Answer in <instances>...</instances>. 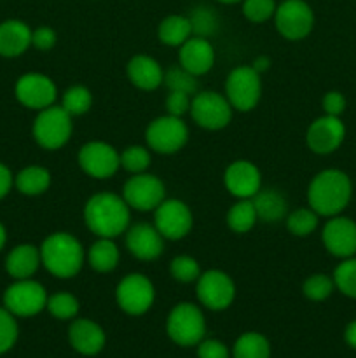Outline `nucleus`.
Listing matches in <instances>:
<instances>
[{
  "instance_id": "f257e3e1",
  "label": "nucleus",
  "mask_w": 356,
  "mask_h": 358,
  "mask_svg": "<svg viewBox=\"0 0 356 358\" xmlns=\"http://www.w3.org/2000/svg\"><path fill=\"white\" fill-rule=\"evenodd\" d=\"M131 213L124 198L114 192H98L84 206V222L98 238L121 236L128 231Z\"/></svg>"
},
{
  "instance_id": "f03ea898",
  "label": "nucleus",
  "mask_w": 356,
  "mask_h": 358,
  "mask_svg": "<svg viewBox=\"0 0 356 358\" xmlns=\"http://www.w3.org/2000/svg\"><path fill=\"white\" fill-rule=\"evenodd\" d=\"M353 185L341 170H323L311 180L307 189L309 206L321 217H335L348 206Z\"/></svg>"
},
{
  "instance_id": "7ed1b4c3",
  "label": "nucleus",
  "mask_w": 356,
  "mask_h": 358,
  "mask_svg": "<svg viewBox=\"0 0 356 358\" xmlns=\"http://www.w3.org/2000/svg\"><path fill=\"white\" fill-rule=\"evenodd\" d=\"M84 259V247L70 233L49 234L40 245L42 266L59 280H68L79 275Z\"/></svg>"
},
{
  "instance_id": "20e7f679",
  "label": "nucleus",
  "mask_w": 356,
  "mask_h": 358,
  "mask_svg": "<svg viewBox=\"0 0 356 358\" xmlns=\"http://www.w3.org/2000/svg\"><path fill=\"white\" fill-rule=\"evenodd\" d=\"M168 338L181 348L198 346L206 336V320L201 308L192 303H180L170 311L166 320Z\"/></svg>"
},
{
  "instance_id": "39448f33",
  "label": "nucleus",
  "mask_w": 356,
  "mask_h": 358,
  "mask_svg": "<svg viewBox=\"0 0 356 358\" xmlns=\"http://www.w3.org/2000/svg\"><path fill=\"white\" fill-rule=\"evenodd\" d=\"M72 129V115L61 105H51L44 110H38L31 133L42 149L58 150L68 142Z\"/></svg>"
},
{
  "instance_id": "423d86ee",
  "label": "nucleus",
  "mask_w": 356,
  "mask_h": 358,
  "mask_svg": "<svg viewBox=\"0 0 356 358\" xmlns=\"http://www.w3.org/2000/svg\"><path fill=\"white\" fill-rule=\"evenodd\" d=\"M115 301L117 306L129 317H142L156 301V289L154 283L142 273H129L115 289Z\"/></svg>"
},
{
  "instance_id": "0eeeda50",
  "label": "nucleus",
  "mask_w": 356,
  "mask_h": 358,
  "mask_svg": "<svg viewBox=\"0 0 356 358\" xmlns=\"http://www.w3.org/2000/svg\"><path fill=\"white\" fill-rule=\"evenodd\" d=\"M47 292L35 280H16L3 292V308L20 318H30L47 306Z\"/></svg>"
},
{
  "instance_id": "6e6552de",
  "label": "nucleus",
  "mask_w": 356,
  "mask_h": 358,
  "mask_svg": "<svg viewBox=\"0 0 356 358\" xmlns=\"http://www.w3.org/2000/svg\"><path fill=\"white\" fill-rule=\"evenodd\" d=\"M147 147L157 154H175L184 149L188 140V128L181 117L161 115L145 129Z\"/></svg>"
},
{
  "instance_id": "1a4fd4ad",
  "label": "nucleus",
  "mask_w": 356,
  "mask_h": 358,
  "mask_svg": "<svg viewBox=\"0 0 356 358\" xmlns=\"http://www.w3.org/2000/svg\"><path fill=\"white\" fill-rule=\"evenodd\" d=\"M262 96L260 73L251 66L241 65L227 76L225 98L232 108L239 112H250L258 105Z\"/></svg>"
},
{
  "instance_id": "9d476101",
  "label": "nucleus",
  "mask_w": 356,
  "mask_h": 358,
  "mask_svg": "<svg viewBox=\"0 0 356 358\" xmlns=\"http://www.w3.org/2000/svg\"><path fill=\"white\" fill-rule=\"evenodd\" d=\"M191 115L201 128L216 131L223 129L232 119V105L225 96L216 91H201L195 93L191 101Z\"/></svg>"
},
{
  "instance_id": "9b49d317",
  "label": "nucleus",
  "mask_w": 356,
  "mask_h": 358,
  "mask_svg": "<svg viewBox=\"0 0 356 358\" xmlns=\"http://www.w3.org/2000/svg\"><path fill=\"white\" fill-rule=\"evenodd\" d=\"M122 198L136 212H152L166 199V187L156 175L136 173L122 187Z\"/></svg>"
},
{
  "instance_id": "f8f14e48",
  "label": "nucleus",
  "mask_w": 356,
  "mask_h": 358,
  "mask_svg": "<svg viewBox=\"0 0 356 358\" xmlns=\"http://www.w3.org/2000/svg\"><path fill=\"white\" fill-rule=\"evenodd\" d=\"M199 303L212 311H223L236 299V285L227 273L209 269L201 273L195 285Z\"/></svg>"
},
{
  "instance_id": "ddd939ff",
  "label": "nucleus",
  "mask_w": 356,
  "mask_h": 358,
  "mask_svg": "<svg viewBox=\"0 0 356 358\" xmlns=\"http://www.w3.org/2000/svg\"><path fill=\"white\" fill-rule=\"evenodd\" d=\"M274 23L285 38L302 41L314 27L313 9L304 0H285L276 7Z\"/></svg>"
},
{
  "instance_id": "4468645a",
  "label": "nucleus",
  "mask_w": 356,
  "mask_h": 358,
  "mask_svg": "<svg viewBox=\"0 0 356 358\" xmlns=\"http://www.w3.org/2000/svg\"><path fill=\"white\" fill-rule=\"evenodd\" d=\"M192 224V212L180 199H164L154 210V226L164 240H181L191 233Z\"/></svg>"
},
{
  "instance_id": "2eb2a0df",
  "label": "nucleus",
  "mask_w": 356,
  "mask_h": 358,
  "mask_svg": "<svg viewBox=\"0 0 356 358\" xmlns=\"http://www.w3.org/2000/svg\"><path fill=\"white\" fill-rule=\"evenodd\" d=\"M79 166L93 178H110L121 168V154L107 142H87L79 150Z\"/></svg>"
},
{
  "instance_id": "dca6fc26",
  "label": "nucleus",
  "mask_w": 356,
  "mask_h": 358,
  "mask_svg": "<svg viewBox=\"0 0 356 358\" xmlns=\"http://www.w3.org/2000/svg\"><path fill=\"white\" fill-rule=\"evenodd\" d=\"M14 94L23 107L31 108V110H44V108L54 105L58 90L51 77L38 72H30L17 79Z\"/></svg>"
},
{
  "instance_id": "f3484780",
  "label": "nucleus",
  "mask_w": 356,
  "mask_h": 358,
  "mask_svg": "<svg viewBox=\"0 0 356 358\" xmlns=\"http://www.w3.org/2000/svg\"><path fill=\"white\" fill-rule=\"evenodd\" d=\"M346 138V126L341 117L327 115L318 117L316 121L311 122L307 129L306 142L307 147L314 154H332L341 147Z\"/></svg>"
},
{
  "instance_id": "a211bd4d",
  "label": "nucleus",
  "mask_w": 356,
  "mask_h": 358,
  "mask_svg": "<svg viewBox=\"0 0 356 358\" xmlns=\"http://www.w3.org/2000/svg\"><path fill=\"white\" fill-rule=\"evenodd\" d=\"M323 245L328 254L339 259H348L356 254V222L348 217H330L323 227Z\"/></svg>"
},
{
  "instance_id": "6ab92c4d",
  "label": "nucleus",
  "mask_w": 356,
  "mask_h": 358,
  "mask_svg": "<svg viewBox=\"0 0 356 358\" xmlns=\"http://www.w3.org/2000/svg\"><path fill=\"white\" fill-rule=\"evenodd\" d=\"M223 184L234 198L251 199L262 189L260 170L251 161H234L223 173Z\"/></svg>"
},
{
  "instance_id": "aec40b11",
  "label": "nucleus",
  "mask_w": 356,
  "mask_h": 358,
  "mask_svg": "<svg viewBox=\"0 0 356 358\" xmlns=\"http://www.w3.org/2000/svg\"><path fill=\"white\" fill-rule=\"evenodd\" d=\"M126 248L140 261H156L164 250V238L156 226L140 222L126 231Z\"/></svg>"
},
{
  "instance_id": "412c9836",
  "label": "nucleus",
  "mask_w": 356,
  "mask_h": 358,
  "mask_svg": "<svg viewBox=\"0 0 356 358\" xmlns=\"http://www.w3.org/2000/svg\"><path fill=\"white\" fill-rule=\"evenodd\" d=\"M70 346L84 357H94L105 348V331L89 318H75L68 327Z\"/></svg>"
},
{
  "instance_id": "4be33fe9",
  "label": "nucleus",
  "mask_w": 356,
  "mask_h": 358,
  "mask_svg": "<svg viewBox=\"0 0 356 358\" xmlns=\"http://www.w3.org/2000/svg\"><path fill=\"white\" fill-rule=\"evenodd\" d=\"M178 59H180V66L188 70L192 76H205L215 65V49L208 38L192 35L187 42L180 45Z\"/></svg>"
},
{
  "instance_id": "5701e85b",
  "label": "nucleus",
  "mask_w": 356,
  "mask_h": 358,
  "mask_svg": "<svg viewBox=\"0 0 356 358\" xmlns=\"http://www.w3.org/2000/svg\"><path fill=\"white\" fill-rule=\"evenodd\" d=\"M31 45V30L24 21L7 20L0 23V56L16 58Z\"/></svg>"
},
{
  "instance_id": "b1692460",
  "label": "nucleus",
  "mask_w": 356,
  "mask_h": 358,
  "mask_svg": "<svg viewBox=\"0 0 356 358\" xmlns=\"http://www.w3.org/2000/svg\"><path fill=\"white\" fill-rule=\"evenodd\" d=\"M40 264V248L30 243L17 245L6 257V271L14 280L31 278Z\"/></svg>"
},
{
  "instance_id": "393cba45",
  "label": "nucleus",
  "mask_w": 356,
  "mask_h": 358,
  "mask_svg": "<svg viewBox=\"0 0 356 358\" xmlns=\"http://www.w3.org/2000/svg\"><path fill=\"white\" fill-rule=\"evenodd\" d=\"M128 77L133 86L143 91H154L164 83V72L161 65L147 55H136L129 59Z\"/></svg>"
},
{
  "instance_id": "a878e982",
  "label": "nucleus",
  "mask_w": 356,
  "mask_h": 358,
  "mask_svg": "<svg viewBox=\"0 0 356 358\" xmlns=\"http://www.w3.org/2000/svg\"><path fill=\"white\" fill-rule=\"evenodd\" d=\"M255 210H257L258 219L264 222H278V220L286 219L288 215V205L283 194L272 189H265V191H258L257 194L251 198Z\"/></svg>"
},
{
  "instance_id": "bb28decb",
  "label": "nucleus",
  "mask_w": 356,
  "mask_h": 358,
  "mask_svg": "<svg viewBox=\"0 0 356 358\" xmlns=\"http://www.w3.org/2000/svg\"><path fill=\"white\" fill-rule=\"evenodd\" d=\"M119 248L110 238H98L87 250V262L96 273H110L119 264Z\"/></svg>"
},
{
  "instance_id": "cd10ccee",
  "label": "nucleus",
  "mask_w": 356,
  "mask_h": 358,
  "mask_svg": "<svg viewBox=\"0 0 356 358\" xmlns=\"http://www.w3.org/2000/svg\"><path fill=\"white\" fill-rule=\"evenodd\" d=\"M14 185L24 196H40L51 185V173L42 166H27L14 177Z\"/></svg>"
},
{
  "instance_id": "c85d7f7f",
  "label": "nucleus",
  "mask_w": 356,
  "mask_h": 358,
  "mask_svg": "<svg viewBox=\"0 0 356 358\" xmlns=\"http://www.w3.org/2000/svg\"><path fill=\"white\" fill-rule=\"evenodd\" d=\"M157 35H159V41L163 44L170 45V48H180L184 42H187L192 37L191 21L187 16H178V14L164 17L161 21Z\"/></svg>"
},
{
  "instance_id": "c756f323",
  "label": "nucleus",
  "mask_w": 356,
  "mask_h": 358,
  "mask_svg": "<svg viewBox=\"0 0 356 358\" xmlns=\"http://www.w3.org/2000/svg\"><path fill=\"white\" fill-rule=\"evenodd\" d=\"M232 358H271V345L260 332H244L236 339Z\"/></svg>"
},
{
  "instance_id": "7c9ffc66",
  "label": "nucleus",
  "mask_w": 356,
  "mask_h": 358,
  "mask_svg": "<svg viewBox=\"0 0 356 358\" xmlns=\"http://www.w3.org/2000/svg\"><path fill=\"white\" fill-rule=\"evenodd\" d=\"M257 220V210H255V205L251 199H239L227 212V226H229L230 231H234L237 234H244L253 229Z\"/></svg>"
},
{
  "instance_id": "2f4dec72",
  "label": "nucleus",
  "mask_w": 356,
  "mask_h": 358,
  "mask_svg": "<svg viewBox=\"0 0 356 358\" xmlns=\"http://www.w3.org/2000/svg\"><path fill=\"white\" fill-rule=\"evenodd\" d=\"M187 17L191 21L192 35L194 37L209 38L212 35L216 34V30L220 27L218 16H216V13L209 6L194 7Z\"/></svg>"
},
{
  "instance_id": "473e14b6",
  "label": "nucleus",
  "mask_w": 356,
  "mask_h": 358,
  "mask_svg": "<svg viewBox=\"0 0 356 358\" xmlns=\"http://www.w3.org/2000/svg\"><path fill=\"white\" fill-rule=\"evenodd\" d=\"M318 213L313 208H299L293 210L292 213L286 215V229L293 234V236L306 238L311 233H314L318 227Z\"/></svg>"
},
{
  "instance_id": "72a5a7b5",
  "label": "nucleus",
  "mask_w": 356,
  "mask_h": 358,
  "mask_svg": "<svg viewBox=\"0 0 356 358\" xmlns=\"http://www.w3.org/2000/svg\"><path fill=\"white\" fill-rule=\"evenodd\" d=\"M47 311L56 318V320H73L79 315L80 304L75 296L68 292H58L47 297Z\"/></svg>"
},
{
  "instance_id": "f704fd0d",
  "label": "nucleus",
  "mask_w": 356,
  "mask_h": 358,
  "mask_svg": "<svg viewBox=\"0 0 356 358\" xmlns=\"http://www.w3.org/2000/svg\"><path fill=\"white\" fill-rule=\"evenodd\" d=\"M164 86L168 87L170 91H180V93H187V94H195L198 93V77L192 76L188 70H185L184 66L177 65L171 66L164 72Z\"/></svg>"
},
{
  "instance_id": "c9c22d12",
  "label": "nucleus",
  "mask_w": 356,
  "mask_h": 358,
  "mask_svg": "<svg viewBox=\"0 0 356 358\" xmlns=\"http://www.w3.org/2000/svg\"><path fill=\"white\" fill-rule=\"evenodd\" d=\"M93 105V94L84 86H72L63 93L61 107L68 112L70 115H84L89 112Z\"/></svg>"
},
{
  "instance_id": "e433bc0d",
  "label": "nucleus",
  "mask_w": 356,
  "mask_h": 358,
  "mask_svg": "<svg viewBox=\"0 0 356 358\" xmlns=\"http://www.w3.org/2000/svg\"><path fill=\"white\" fill-rule=\"evenodd\" d=\"M335 289L341 290L344 296L356 299V257L344 259L334 271Z\"/></svg>"
},
{
  "instance_id": "4c0bfd02",
  "label": "nucleus",
  "mask_w": 356,
  "mask_h": 358,
  "mask_svg": "<svg viewBox=\"0 0 356 358\" xmlns=\"http://www.w3.org/2000/svg\"><path fill=\"white\" fill-rule=\"evenodd\" d=\"M150 150L149 147L142 145H129L122 150L121 154V166L129 173H145L147 168L150 166Z\"/></svg>"
},
{
  "instance_id": "58836bf2",
  "label": "nucleus",
  "mask_w": 356,
  "mask_h": 358,
  "mask_svg": "<svg viewBox=\"0 0 356 358\" xmlns=\"http://www.w3.org/2000/svg\"><path fill=\"white\" fill-rule=\"evenodd\" d=\"M334 278H330L328 275H323V273L311 275L309 278L302 283L304 296L309 301H314V303H321V301L328 299V297L332 296V292H334Z\"/></svg>"
},
{
  "instance_id": "ea45409f",
  "label": "nucleus",
  "mask_w": 356,
  "mask_h": 358,
  "mask_svg": "<svg viewBox=\"0 0 356 358\" xmlns=\"http://www.w3.org/2000/svg\"><path fill=\"white\" fill-rule=\"evenodd\" d=\"M170 273L177 282L192 283L198 282L201 276V268H199V262L191 255H178L171 261Z\"/></svg>"
},
{
  "instance_id": "a19ab883",
  "label": "nucleus",
  "mask_w": 356,
  "mask_h": 358,
  "mask_svg": "<svg viewBox=\"0 0 356 358\" xmlns=\"http://www.w3.org/2000/svg\"><path fill=\"white\" fill-rule=\"evenodd\" d=\"M17 324L16 317L6 308H0V355L9 352L17 341Z\"/></svg>"
},
{
  "instance_id": "79ce46f5",
  "label": "nucleus",
  "mask_w": 356,
  "mask_h": 358,
  "mask_svg": "<svg viewBox=\"0 0 356 358\" xmlns=\"http://www.w3.org/2000/svg\"><path fill=\"white\" fill-rule=\"evenodd\" d=\"M274 0H243V14L251 23H264L276 13Z\"/></svg>"
},
{
  "instance_id": "37998d69",
  "label": "nucleus",
  "mask_w": 356,
  "mask_h": 358,
  "mask_svg": "<svg viewBox=\"0 0 356 358\" xmlns=\"http://www.w3.org/2000/svg\"><path fill=\"white\" fill-rule=\"evenodd\" d=\"M191 94L180 93V91H170V94L166 98L168 114L175 115V117H181V115L191 110Z\"/></svg>"
},
{
  "instance_id": "c03bdc74",
  "label": "nucleus",
  "mask_w": 356,
  "mask_h": 358,
  "mask_svg": "<svg viewBox=\"0 0 356 358\" xmlns=\"http://www.w3.org/2000/svg\"><path fill=\"white\" fill-rule=\"evenodd\" d=\"M198 358H230V352L218 339H202L198 345Z\"/></svg>"
},
{
  "instance_id": "a18cd8bd",
  "label": "nucleus",
  "mask_w": 356,
  "mask_h": 358,
  "mask_svg": "<svg viewBox=\"0 0 356 358\" xmlns=\"http://www.w3.org/2000/svg\"><path fill=\"white\" fill-rule=\"evenodd\" d=\"M56 44V31L49 27H38L31 30V45L38 51H49Z\"/></svg>"
},
{
  "instance_id": "49530a36",
  "label": "nucleus",
  "mask_w": 356,
  "mask_h": 358,
  "mask_svg": "<svg viewBox=\"0 0 356 358\" xmlns=\"http://www.w3.org/2000/svg\"><path fill=\"white\" fill-rule=\"evenodd\" d=\"M323 110L327 115L341 117L342 112L346 110V98L339 91H328L323 96Z\"/></svg>"
},
{
  "instance_id": "de8ad7c7",
  "label": "nucleus",
  "mask_w": 356,
  "mask_h": 358,
  "mask_svg": "<svg viewBox=\"0 0 356 358\" xmlns=\"http://www.w3.org/2000/svg\"><path fill=\"white\" fill-rule=\"evenodd\" d=\"M13 185H14L13 173H10V170L6 166V164L0 163V199L6 198V196L9 194Z\"/></svg>"
},
{
  "instance_id": "09e8293b",
  "label": "nucleus",
  "mask_w": 356,
  "mask_h": 358,
  "mask_svg": "<svg viewBox=\"0 0 356 358\" xmlns=\"http://www.w3.org/2000/svg\"><path fill=\"white\" fill-rule=\"evenodd\" d=\"M250 66L257 73H264V72H267L269 66H271V58H269V56H265V55L257 56V58L253 59V63H251Z\"/></svg>"
},
{
  "instance_id": "8fccbe9b",
  "label": "nucleus",
  "mask_w": 356,
  "mask_h": 358,
  "mask_svg": "<svg viewBox=\"0 0 356 358\" xmlns=\"http://www.w3.org/2000/svg\"><path fill=\"white\" fill-rule=\"evenodd\" d=\"M344 341L348 343L349 348L356 350V320H353L351 324H348V327H346Z\"/></svg>"
},
{
  "instance_id": "3c124183",
  "label": "nucleus",
  "mask_w": 356,
  "mask_h": 358,
  "mask_svg": "<svg viewBox=\"0 0 356 358\" xmlns=\"http://www.w3.org/2000/svg\"><path fill=\"white\" fill-rule=\"evenodd\" d=\"M6 241H7V231L6 227H3V224L0 222V250L6 247Z\"/></svg>"
},
{
  "instance_id": "603ef678",
  "label": "nucleus",
  "mask_w": 356,
  "mask_h": 358,
  "mask_svg": "<svg viewBox=\"0 0 356 358\" xmlns=\"http://www.w3.org/2000/svg\"><path fill=\"white\" fill-rule=\"evenodd\" d=\"M222 3H236V2H243V0H218Z\"/></svg>"
}]
</instances>
